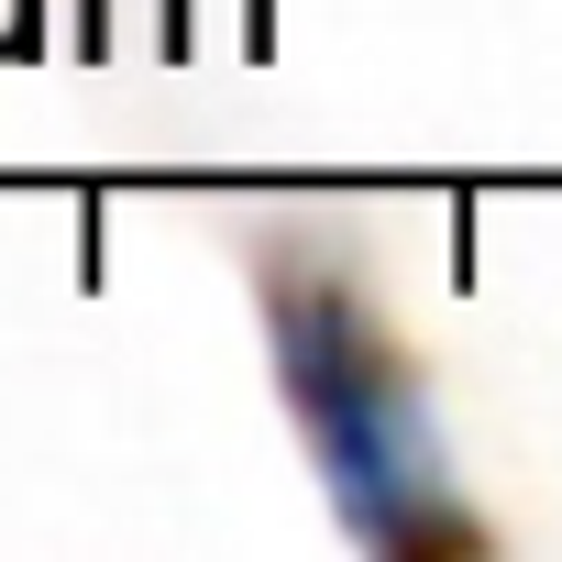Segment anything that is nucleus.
Instances as JSON below:
<instances>
[{
  "mask_svg": "<svg viewBox=\"0 0 562 562\" xmlns=\"http://www.w3.org/2000/svg\"><path fill=\"white\" fill-rule=\"evenodd\" d=\"M265 321H276V375H288V408L310 430V463L331 485V518L364 551H463L474 518L452 507L419 375L364 321V299L331 265H288Z\"/></svg>",
  "mask_w": 562,
  "mask_h": 562,
  "instance_id": "f257e3e1",
  "label": "nucleus"
}]
</instances>
